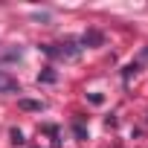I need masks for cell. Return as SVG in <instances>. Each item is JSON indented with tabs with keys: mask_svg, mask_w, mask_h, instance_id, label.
I'll use <instances>...</instances> for the list:
<instances>
[{
	"mask_svg": "<svg viewBox=\"0 0 148 148\" xmlns=\"http://www.w3.org/2000/svg\"><path fill=\"white\" fill-rule=\"evenodd\" d=\"M12 142L21 145V142H23V134H21V131H12Z\"/></svg>",
	"mask_w": 148,
	"mask_h": 148,
	"instance_id": "277c9868",
	"label": "cell"
},
{
	"mask_svg": "<svg viewBox=\"0 0 148 148\" xmlns=\"http://www.w3.org/2000/svg\"><path fill=\"white\" fill-rule=\"evenodd\" d=\"M102 41V35L99 32H90V35H84V44H99Z\"/></svg>",
	"mask_w": 148,
	"mask_h": 148,
	"instance_id": "3957f363",
	"label": "cell"
},
{
	"mask_svg": "<svg viewBox=\"0 0 148 148\" xmlns=\"http://www.w3.org/2000/svg\"><path fill=\"white\" fill-rule=\"evenodd\" d=\"M21 108H23V110H41L44 105H41V102H32V99H21Z\"/></svg>",
	"mask_w": 148,
	"mask_h": 148,
	"instance_id": "7a4b0ae2",
	"label": "cell"
},
{
	"mask_svg": "<svg viewBox=\"0 0 148 148\" xmlns=\"http://www.w3.org/2000/svg\"><path fill=\"white\" fill-rule=\"evenodd\" d=\"M44 52L52 55V58H76L79 55V47L76 44H61V47H44Z\"/></svg>",
	"mask_w": 148,
	"mask_h": 148,
	"instance_id": "6da1fadb",
	"label": "cell"
}]
</instances>
